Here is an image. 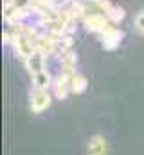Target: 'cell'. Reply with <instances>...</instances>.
Returning <instances> with one entry per match:
<instances>
[{
    "instance_id": "obj_1",
    "label": "cell",
    "mask_w": 144,
    "mask_h": 155,
    "mask_svg": "<svg viewBox=\"0 0 144 155\" xmlns=\"http://www.w3.org/2000/svg\"><path fill=\"white\" fill-rule=\"evenodd\" d=\"M99 43L103 45V49L105 51H115L121 43H123V40H124V33L117 27V25H110L105 33H101L99 36Z\"/></svg>"
},
{
    "instance_id": "obj_2",
    "label": "cell",
    "mask_w": 144,
    "mask_h": 155,
    "mask_svg": "<svg viewBox=\"0 0 144 155\" xmlns=\"http://www.w3.org/2000/svg\"><path fill=\"white\" fill-rule=\"evenodd\" d=\"M52 103V94L51 90H33L31 97H29V108L33 114H41L45 112Z\"/></svg>"
},
{
    "instance_id": "obj_3",
    "label": "cell",
    "mask_w": 144,
    "mask_h": 155,
    "mask_svg": "<svg viewBox=\"0 0 144 155\" xmlns=\"http://www.w3.org/2000/svg\"><path fill=\"white\" fill-rule=\"evenodd\" d=\"M74 76V74H72ZM72 76L70 74H63L60 72L58 76H54V83H52V94L56 99L63 101L72 94Z\"/></svg>"
},
{
    "instance_id": "obj_4",
    "label": "cell",
    "mask_w": 144,
    "mask_h": 155,
    "mask_svg": "<svg viewBox=\"0 0 144 155\" xmlns=\"http://www.w3.org/2000/svg\"><path fill=\"white\" fill-rule=\"evenodd\" d=\"M99 4H101V9H103L105 16L110 20V24L119 27V24H121L124 18H126V11H124V7H121V5H115V4L106 2V0H99Z\"/></svg>"
},
{
    "instance_id": "obj_5",
    "label": "cell",
    "mask_w": 144,
    "mask_h": 155,
    "mask_svg": "<svg viewBox=\"0 0 144 155\" xmlns=\"http://www.w3.org/2000/svg\"><path fill=\"white\" fill-rule=\"evenodd\" d=\"M45 63H47V56L43 54V52H40V51H34L25 61H24V65H25V71L31 74V76H34L38 72H41V71H45L47 67H45Z\"/></svg>"
},
{
    "instance_id": "obj_6",
    "label": "cell",
    "mask_w": 144,
    "mask_h": 155,
    "mask_svg": "<svg viewBox=\"0 0 144 155\" xmlns=\"http://www.w3.org/2000/svg\"><path fill=\"white\" fill-rule=\"evenodd\" d=\"M108 141L99 134L92 135L87 143V155H108Z\"/></svg>"
},
{
    "instance_id": "obj_7",
    "label": "cell",
    "mask_w": 144,
    "mask_h": 155,
    "mask_svg": "<svg viewBox=\"0 0 144 155\" xmlns=\"http://www.w3.org/2000/svg\"><path fill=\"white\" fill-rule=\"evenodd\" d=\"M58 60H60V69L63 74H76V65H77V54L76 51H65V52H60L58 54Z\"/></svg>"
},
{
    "instance_id": "obj_8",
    "label": "cell",
    "mask_w": 144,
    "mask_h": 155,
    "mask_svg": "<svg viewBox=\"0 0 144 155\" xmlns=\"http://www.w3.org/2000/svg\"><path fill=\"white\" fill-rule=\"evenodd\" d=\"M52 83H54V78L51 76V72L47 69L41 71V72H38V74H34V76H31L33 90H51Z\"/></svg>"
},
{
    "instance_id": "obj_9",
    "label": "cell",
    "mask_w": 144,
    "mask_h": 155,
    "mask_svg": "<svg viewBox=\"0 0 144 155\" xmlns=\"http://www.w3.org/2000/svg\"><path fill=\"white\" fill-rule=\"evenodd\" d=\"M87 88H88V79L83 76L81 72H76L72 76V94H76V96L85 94Z\"/></svg>"
},
{
    "instance_id": "obj_10",
    "label": "cell",
    "mask_w": 144,
    "mask_h": 155,
    "mask_svg": "<svg viewBox=\"0 0 144 155\" xmlns=\"http://www.w3.org/2000/svg\"><path fill=\"white\" fill-rule=\"evenodd\" d=\"M133 25H135V29H137L141 35H144V9L135 15V18H133Z\"/></svg>"
}]
</instances>
